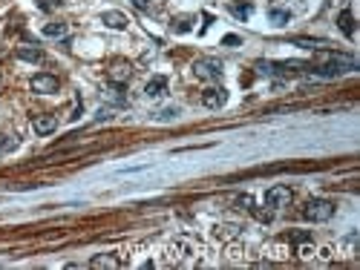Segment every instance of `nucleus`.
I'll return each instance as SVG.
<instances>
[{
	"label": "nucleus",
	"instance_id": "nucleus-1",
	"mask_svg": "<svg viewBox=\"0 0 360 270\" xmlns=\"http://www.w3.org/2000/svg\"><path fill=\"white\" fill-rule=\"evenodd\" d=\"M354 69H357L354 58H349V55H334L329 63H323V66H314V75H320V78H337V75L354 72Z\"/></svg>",
	"mask_w": 360,
	"mask_h": 270
},
{
	"label": "nucleus",
	"instance_id": "nucleus-2",
	"mask_svg": "<svg viewBox=\"0 0 360 270\" xmlns=\"http://www.w3.org/2000/svg\"><path fill=\"white\" fill-rule=\"evenodd\" d=\"M334 201H329V198H311V201H306V207H303V216L308 218V221H314V224H323V221H329V218L334 216Z\"/></svg>",
	"mask_w": 360,
	"mask_h": 270
},
{
	"label": "nucleus",
	"instance_id": "nucleus-3",
	"mask_svg": "<svg viewBox=\"0 0 360 270\" xmlns=\"http://www.w3.org/2000/svg\"><path fill=\"white\" fill-rule=\"evenodd\" d=\"M222 61H216V58H199L193 63V75H196L199 81H219L222 78Z\"/></svg>",
	"mask_w": 360,
	"mask_h": 270
},
{
	"label": "nucleus",
	"instance_id": "nucleus-4",
	"mask_svg": "<svg viewBox=\"0 0 360 270\" xmlns=\"http://www.w3.org/2000/svg\"><path fill=\"white\" fill-rule=\"evenodd\" d=\"M291 198H294L291 187L277 184V187H271L268 193H265V204H268L271 210H279V207H288V204H291Z\"/></svg>",
	"mask_w": 360,
	"mask_h": 270
},
{
	"label": "nucleus",
	"instance_id": "nucleus-5",
	"mask_svg": "<svg viewBox=\"0 0 360 270\" xmlns=\"http://www.w3.org/2000/svg\"><path fill=\"white\" fill-rule=\"evenodd\" d=\"M202 104H205L207 109H222L228 104V89L225 86H207V89L202 92Z\"/></svg>",
	"mask_w": 360,
	"mask_h": 270
},
{
	"label": "nucleus",
	"instance_id": "nucleus-6",
	"mask_svg": "<svg viewBox=\"0 0 360 270\" xmlns=\"http://www.w3.org/2000/svg\"><path fill=\"white\" fill-rule=\"evenodd\" d=\"M32 89L41 92V95H52V92H58V78H55V75L41 72V75L32 78Z\"/></svg>",
	"mask_w": 360,
	"mask_h": 270
},
{
	"label": "nucleus",
	"instance_id": "nucleus-7",
	"mask_svg": "<svg viewBox=\"0 0 360 270\" xmlns=\"http://www.w3.org/2000/svg\"><path fill=\"white\" fill-rule=\"evenodd\" d=\"M32 129H35L38 135H52L55 129H58V118L55 115H35V121H32Z\"/></svg>",
	"mask_w": 360,
	"mask_h": 270
},
{
	"label": "nucleus",
	"instance_id": "nucleus-8",
	"mask_svg": "<svg viewBox=\"0 0 360 270\" xmlns=\"http://www.w3.org/2000/svg\"><path fill=\"white\" fill-rule=\"evenodd\" d=\"M130 78H133V66H130V63H113V66H110V81L113 83H121V86H124Z\"/></svg>",
	"mask_w": 360,
	"mask_h": 270
},
{
	"label": "nucleus",
	"instance_id": "nucleus-9",
	"mask_svg": "<svg viewBox=\"0 0 360 270\" xmlns=\"http://www.w3.org/2000/svg\"><path fill=\"white\" fill-rule=\"evenodd\" d=\"M101 23H104V26H110V29H127V23H130V20H127L124 12L110 9V12H104V15H101Z\"/></svg>",
	"mask_w": 360,
	"mask_h": 270
},
{
	"label": "nucleus",
	"instance_id": "nucleus-10",
	"mask_svg": "<svg viewBox=\"0 0 360 270\" xmlns=\"http://www.w3.org/2000/svg\"><path fill=\"white\" fill-rule=\"evenodd\" d=\"M164 92H167V78H164V75H156L153 81H147V86H144V95H147V98H162Z\"/></svg>",
	"mask_w": 360,
	"mask_h": 270
},
{
	"label": "nucleus",
	"instance_id": "nucleus-11",
	"mask_svg": "<svg viewBox=\"0 0 360 270\" xmlns=\"http://www.w3.org/2000/svg\"><path fill=\"white\" fill-rule=\"evenodd\" d=\"M118 264H121V259H118V256H113V253H98V256H92V261H90V267H95V270L118 267Z\"/></svg>",
	"mask_w": 360,
	"mask_h": 270
},
{
	"label": "nucleus",
	"instance_id": "nucleus-12",
	"mask_svg": "<svg viewBox=\"0 0 360 270\" xmlns=\"http://www.w3.org/2000/svg\"><path fill=\"white\" fill-rule=\"evenodd\" d=\"M337 26H340V32L346 37H354V15H351V9H343L337 15Z\"/></svg>",
	"mask_w": 360,
	"mask_h": 270
},
{
	"label": "nucleus",
	"instance_id": "nucleus-13",
	"mask_svg": "<svg viewBox=\"0 0 360 270\" xmlns=\"http://www.w3.org/2000/svg\"><path fill=\"white\" fill-rule=\"evenodd\" d=\"M18 61H26V63H41L44 61V52L38 46H20L18 49Z\"/></svg>",
	"mask_w": 360,
	"mask_h": 270
},
{
	"label": "nucleus",
	"instance_id": "nucleus-14",
	"mask_svg": "<svg viewBox=\"0 0 360 270\" xmlns=\"http://www.w3.org/2000/svg\"><path fill=\"white\" fill-rule=\"evenodd\" d=\"M193 15H179V18H173V23H170V29L173 32H179V35H185V32H190L193 29Z\"/></svg>",
	"mask_w": 360,
	"mask_h": 270
},
{
	"label": "nucleus",
	"instance_id": "nucleus-15",
	"mask_svg": "<svg viewBox=\"0 0 360 270\" xmlns=\"http://www.w3.org/2000/svg\"><path fill=\"white\" fill-rule=\"evenodd\" d=\"M66 32H69V26H66V23H58V20H55V23H46V26H44V35H46V37H63Z\"/></svg>",
	"mask_w": 360,
	"mask_h": 270
},
{
	"label": "nucleus",
	"instance_id": "nucleus-16",
	"mask_svg": "<svg viewBox=\"0 0 360 270\" xmlns=\"http://www.w3.org/2000/svg\"><path fill=\"white\" fill-rule=\"evenodd\" d=\"M231 15L239 20H248L251 18V3H231Z\"/></svg>",
	"mask_w": 360,
	"mask_h": 270
},
{
	"label": "nucleus",
	"instance_id": "nucleus-17",
	"mask_svg": "<svg viewBox=\"0 0 360 270\" xmlns=\"http://www.w3.org/2000/svg\"><path fill=\"white\" fill-rule=\"evenodd\" d=\"M107 92H110V101H113V104H118V107H124L127 104V95L121 92V83H113Z\"/></svg>",
	"mask_w": 360,
	"mask_h": 270
},
{
	"label": "nucleus",
	"instance_id": "nucleus-18",
	"mask_svg": "<svg viewBox=\"0 0 360 270\" xmlns=\"http://www.w3.org/2000/svg\"><path fill=\"white\" fill-rule=\"evenodd\" d=\"M291 43L303 46V49H320V46H323V40H317V37H294Z\"/></svg>",
	"mask_w": 360,
	"mask_h": 270
},
{
	"label": "nucleus",
	"instance_id": "nucleus-19",
	"mask_svg": "<svg viewBox=\"0 0 360 270\" xmlns=\"http://www.w3.org/2000/svg\"><path fill=\"white\" fill-rule=\"evenodd\" d=\"M268 15H271V20H274L277 26H282V23H288V20H291V15H288L285 9H271Z\"/></svg>",
	"mask_w": 360,
	"mask_h": 270
},
{
	"label": "nucleus",
	"instance_id": "nucleus-20",
	"mask_svg": "<svg viewBox=\"0 0 360 270\" xmlns=\"http://www.w3.org/2000/svg\"><path fill=\"white\" fill-rule=\"evenodd\" d=\"M18 147H20V141H18V138H12V135H9V138H6V141L0 144V155H9V153H15Z\"/></svg>",
	"mask_w": 360,
	"mask_h": 270
},
{
	"label": "nucleus",
	"instance_id": "nucleus-21",
	"mask_svg": "<svg viewBox=\"0 0 360 270\" xmlns=\"http://www.w3.org/2000/svg\"><path fill=\"white\" fill-rule=\"evenodd\" d=\"M288 242H294V244H308V242H311V236H308L306 230H294V233H288Z\"/></svg>",
	"mask_w": 360,
	"mask_h": 270
},
{
	"label": "nucleus",
	"instance_id": "nucleus-22",
	"mask_svg": "<svg viewBox=\"0 0 360 270\" xmlns=\"http://www.w3.org/2000/svg\"><path fill=\"white\" fill-rule=\"evenodd\" d=\"M35 3H38V9L41 12H52V9L61 6V0H35Z\"/></svg>",
	"mask_w": 360,
	"mask_h": 270
},
{
	"label": "nucleus",
	"instance_id": "nucleus-23",
	"mask_svg": "<svg viewBox=\"0 0 360 270\" xmlns=\"http://www.w3.org/2000/svg\"><path fill=\"white\" fill-rule=\"evenodd\" d=\"M239 43H242V37L239 35H225L222 37V46H239Z\"/></svg>",
	"mask_w": 360,
	"mask_h": 270
},
{
	"label": "nucleus",
	"instance_id": "nucleus-24",
	"mask_svg": "<svg viewBox=\"0 0 360 270\" xmlns=\"http://www.w3.org/2000/svg\"><path fill=\"white\" fill-rule=\"evenodd\" d=\"M173 115H179V109H162V112H159V121H167V118H173Z\"/></svg>",
	"mask_w": 360,
	"mask_h": 270
},
{
	"label": "nucleus",
	"instance_id": "nucleus-25",
	"mask_svg": "<svg viewBox=\"0 0 360 270\" xmlns=\"http://www.w3.org/2000/svg\"><path fill=\"white\" fill-rule=\"evenodd\" d=\"M133 6L135 9H141V12H147L150 9V0H133Z\"/></svg>",
	"mask_w": 360,
	"mask_h": 270
},
{
	"label": "nucleus",
	"instance_id": "nucleus-26",
	"mask_svg": "<svg viewBox=\"0 0 360 270\" xmlns=\"http://www.w3.org/2000/svg\"><path fill=\"white\" fill-rule=\"evenodd\" d=\"M95 118H98V121H107V118H110V109H98V115H95Z\"/></svg>",
	"mask_w": 360,
	"mask_h": 270
}]
</instances>
